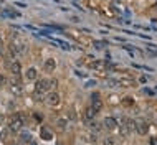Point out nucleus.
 <instances>
[{
	"label": "nucleus",
	"instance_id": "f257e3e1",
	"mask_svg": "<svg viewBox=\"0 0 157 145\" xmlns=\"http://www.w3.org/2000/svg\"><path fill=\"white\" fill-rule=\"evenodd\" d=\"M25 125V114L23 112H17L10 117L8 121V130L10 132H20Z\"/></svg>",
	"mask_w": 157,
	"mask_h": 145
},
{
	"label": "nucleus",
	"instance_id": "f03ea898",
	"mask_svg": "<svg viewBox=\"0 0 157 145\" xmlns=\"http://www.w3.org/2000/svg\"><path fill=\"white\" fill-rule=\"evenodd\" d=\"M52 87V84H50V79H40L36 83V86H35V99L36 101H43V94L48 89Z\"/></svg>",
	"mask_w": 157,
	"mask_h": 145
},
{
	"label": "nucleus",
	"instance_id": "7ed1b4c3",
	"mask_svg": "<svg viewBox=\"0 0 157 145\" xmlns=\"http://www.w3.org/2000/svg\"><path fill=\"white\" fill-rule=\"evenodd\" d=\"M15 76V81L12 79V83H10V91H12V94L13 96H22L23 94V87H22V84H20V79H18V76L13 74Z\"/></svg>",
	"mask_w": 157,
	"mask_h": 145
},
{
	"label": "nucleus",
	"instance_id": "20e7f679",
	"mask_svg": "<svg viewBox=\"0 0 157 145\" xmlns=\"http://www.w3.org/2000/svg\"><path fill=\"white\" fill-rule=\"evenodd\" d=\"M43 101H45L46 106H50V107H55V106L60 104V96H58L56 92H48V94L43 97Z\"/></svg>",
	"mask_w": 157,
	"mask_h": 145
},
{
	"label": "nucleus",
	"instance_id": "39448f33",
	"mask_svg": "<svg viewBox=\"0 0 157 145\" xmlns=\"http://www.w3.org/2000/svg\"><path fill=\"white\" fill-rule=\"evenodd\" d=\"M91 107L96 110V112H99L101 109H103V102L99 99V92H94V94H91Z\"/></svg>",
	"mask_w": 157,
	"mask_h": 145
},
{
	"label": "nucleus",
	"instance_id": "423d86ee",
	"mask_svg": "<svg viewBox=\"0 0 157 145\" xmlns=\"http://www.w3.org/2000/svg\"><path fill=\"white\" fill-rule=\"evenodd\" d=\"M136 130H137L139 135H146L147 130H149V127H147V122L144 121V119H139V121L136 122Z\"/></svg>",
	"mask_w": 157,
	"mask_h": 145
},
{
	"label": "nucleus",
	"instance_id": "0eeeda50",
	"mask_svg": "<svg viewBox=\"0 0 157 145\" xmlns=\"http://www.w3.org/2000/svg\"><path fill=\"white\" fill-rule=\"evenodd\" d=\"M103 125L106 130H116L117 129V121L114 117H106L103 121Z\"/></svg>",
	"mask_w": 157,
	"mask_h": 145
},
{
	"label": "nucleus",
	"instance_id": "6e6552de",
	"mask_svg": "<svg viewBox=\"0 0 157 145\" xmlns=\"http://www.w3.org/2000/svg\"><path fill=\"white\" fill-rule=\"evenodd\" d=\"M5 65H7L8 69H10L12 74H17V76H18V74H20V71H22V66H20V63H17V61H12V63H10V61H7Z\"/></svg>",
	"mask_w": 157,
	"mask_h": 145
},
{
	"label": "nucleus",
	"instance_id": "1a4fd4ad",
	"mask_svg": "<svg viewBox=\"0 0 157 145\" xmlns=\"http://www.w3.org/2000/svg\"><path fill=\"white\" fill-rule=\"evenodd\" d=\"M55 68H56V61H55L53 58H46L45 63H43V69H45L46 72H53Z\"/></svg>",
	"mask_w": 157,
	"mask_h": 145
},
{
	"label": "nucleus",
	"instance_id": "9d476101",
	"mask_svg": "<svg viewBox=\"0 0 157 145\" xmlns=\"http://www.w3.org/2000/svg\"><path fill=\"white\" fill-rule=\"evenodd\" d=\"M20 142L25 143V145H27L28 142H32V134H30V132H28V130H22V132H20Z\"/></svg>",
	"mask_w": 157,
	"mask_h": 145
},
{
	"label": "nucleus",
	"instance_id": "9b49d317",
	"mask_svg": "<svg viewBox=\"0 0 157 145\" xmlns=\"http://www.w3.org/2000/svg\"><path fill=\"white\" fill-rule=\"evenodd\" d=\"M25 78H27V81H35L38 78V72L35 68H30V69H27V72H25Z\"/></svg>",
	"mask_w": 157,
	"mask_h": 145
},
{
	"label": "nucleus",
	"instance_id": "f8f14e48",
	"mask_svg": "<svg viewBox=\"0 0 157 145\" xmlns=\"http://www.w3.org/2000/svg\"><path fill=\"white\" fill-rule=\"evenodd\" d=\"M40 135H41V139H45V140H52L53 139V134L46 129V127H41L40 129Z\"/></svg>",
	"mask_w": 157,
	"mask_h": 145
},
{
	"label": "nucleus",
	"instance_id": "ddd939ff",
	"mask_svg": "<svg viewBox=\"0 0 157 145\" xmlns=\"http://www.w3.org/2000/svg\"><path fill=\"white\" fill-rule=\"evenodd\" d=\"M96 110L93 109V107H88L86 109V112H84V117H86V121H91V119H94L96 117Z\"/></svg>",
	"mask_w": 157,
	"mask_h": 145
},
{
	"label": "nucleus",
	"instance_id": "4468645a",
	"mask_svg": "<svg viewBox=\"0 0 157 145\" xmlns=\"http://www.w3.org/2000/svg\"><path fill=\"white\" fill-rule=\"evenodd\" d=\"M56 125H58V129H60V130H65L66 125H68V119L66 117H60L56 121Z\"/></svg>",
	"mask_w": 157,
	"mask_h": 145
},
{
	"label": "nucleus",
	"instance_id": "2eb2a0df",
	"mask_svg": "<svg viewBox=\"0 0 157 145\" xmlns=\"http://www.w3.org/2000/svg\"><path fill=\"white\" fill-rule=\"evenodd\" d=\"M119 86L131 87V86H134V81L132 79H119Z\"/></svg>",
	"mask_w": 157,
	"mask_h": 145
},
{
	"label": "nucleus",
	"instance_id": "dca6fc26",
	"mask_svg": "<svg viewBox=\"0 0 157 145\" xmlns=\"http://www.w3.org/2000/svg\"><path fill=\"white\" fill-rule=\"evenodd\" d=\"M91 68H93V69H98V71H103L104 69V63L103 61H94L91 65Z\"/></svg>",
	"mask_w": 157,
	"mask_h": 145
},
{
	"label": "nucleus",
	"instance_id": "f3484780",
	"mask_svg": "<svg viewBox=\"0 0 157 145\" xmlns=\"http://www.w3.org/2000/svg\"><path fill=\"white\" fill-rule=\"evenodd\" d=\"M106 86L108 87H117L119 86V81L117 79H106Z\"/></svg>",
	"mask_w": 157,
	"mask_h": 145
},
{
	"label": "nucleus",
	"instance_id": "a211bd4d",
	"mask_svg": "<svg viewBox=\"0 0 157 145\" xmlns=\"http://www.w3.org/2000/svg\"><path fill=\"white\" fill-rule=\"evenodd\" d=\"M8 132H10V130H8V127H7V129H2V130H0V139L5 140L7 135H8Z\"/></svg>",
	"mask_w": 157,
	"mask_h": 145
},
{
	"label": "nucleus",
	"instance_id": "6ab92c4d",
	"mask_svg": "<svg viewBox=\"0 0 157 145\" xmlns=\"http://www.w3.org/2000/svg\"><path fill=\"white\" fill-rule=\"evenodd\" d=\"M104 145H116V140L113 137H106L104 139Z\"/></svg>",
	"mask_w": 157,
	"mask_h": 145
},
{
	"label": "nucleus",
	"instance_id": "aec40b11",
	"mask_svg": "<svg viewBox=\"0 0 157 145\" xmlns=\"http://www.w3.org/2000/svg\"><path fill=\"white\" fill-rule=\"evenodd\" d=\"M106 45H108V43H106V41H94V46H96V48L98 50H101V48H104V46Z\"/></svg>",
	"mask_w": 157,
	"mask_h": 145
},
{
	"label": "nucleus",
	"instance_id": "412c9836",
	"mask_svg": "<svg viewBox=\"0 0 157 145\" xmlns=\"http://www.w3.org/2000/svg\"><path fill=\"white\" fill-rule=\"evenodd\" d=\"M132 102H134V101H131V97H124V101H122V104H124V106H131Z\"/></svg>",
	"mask_w": 157,
	"mask_h": 145
},
{
	"label": "nucleus",
	"instance_id": "4be33fe9",
	"mask_svg": "<svg viewBox=\"0 0 157 145\" xmlns=\"http://www.w3.org/2000/svg\"><path fill=\"white\" fill-rule=\"evenodd\" d=\"M94 84H96V81H88V83L84 84V87H93Z\"/></svg>",
	"mask_w": 157,
	"mask_h": 145
},
{
	"label": "nucleus",
	"instance_id": "5701e85b",
	"mask_svg": "<svg viewBox=\"0 0 157 145\" xmlns=\"http://www.w3.org/2000/svg\"><path fill=\"white\" fill-rule=\"evenodd\" d=\"M142 91L146 92V94H149V96H152V94H154V91H151V89H147V87H144Z\"/></svg>",
	"mask_w": 157,
	"mask_h": 145
},
{
	"label": "nucleus",
	"instance_id": "b1692460",
	"mask_svg": "<svg viewBox=\"0 0 157 145\" xmlns=\"http://www.w3.org/2000/svg\"><path fill=\"white\" fill-rule=\"evenodd\" d=\"M40 33H41L43 36H50V33H52V32H46V30H40Z\"/></svg>",
	"mask_w": 157,
	"mask_h": 145
},
{
	"label": "nucleus",
	"instance_id": "393cba45",
	"mask_svg": "<svg viewBox=\"0 0 157 145\" xmlns=\"http://www.w3.org/2000/svg\"><path fill=\"white\" fill-rule=\"evenodd\" d=\"M50 84H52V87H56L58 81H56V79H50Z\"/></svg>",
	"mask_w": 157,
	"mask_h": 145
},
{
	"label": "nucleus",
	"instance_id": "a878e982",
	"mask_svg": "<svg viewBox=\"0 0 157 145\" xmlns=\"http://www.w3.org/2000/svg\"><path fill=\"white\" fill-rule=\"evenodd\" d=\"M33 116H35V119H36V121H41V119H43V117H41V114H33Z\"/></svg>",
	"mask_w": 157,
	"mask_h": 145
},
{
	"label": "nucleus",
	"instance_id": "bb28decb",
	"mask_svg": "<svg viewBox=\"0 0 157 145\" xmlns=\"http://www.w3.org/2000/svg\"><path fill=\"white\" fill-rule=\"evenodd\" d=\"M151 145H157V137H152L151 139Z\"/></svg>",
	"mask_w": 157,
	"mask_h": 145
},
{
	"label": "nucleus",
	"instance_id": "cd10ccee",
	"mask_svg": "<svg viewBox=\"0 0 157 145\" xmlns=\"http://www.w3.org/2000/svg\"><path fill=\"white\" fill-rule=\"evenodd\" d=\"M2 53H3V41L0 40V54H2Z\"/></svg>",
	"mask_w": 157,
	"mask_h": 145
},
{
	"label": "nucleus",
	"instance_id": "c85d7f7f",
	"mask_svg": "<svg viewBox=\"0 0 157 145\" xmlns=\"http://www.w3.org/2000/svg\"><path fill=\"white\" fill-rule=\"evenodd\" d=\"M17 7H20V8H25L27 5H25V3H20V2H18V3H17Z\"/></svg>",
	"mask_w": 157,
	"mask_h": 145
},
{
	"label": "nucleus",
	"instance_id": "c756f323",
	"mask_svg": "<svg viewBox=\"0 0 157 145\" xmlns=\"http://www.w3.org/2000/svg\"><path fill=\"white\" fill-rule=\"evenodd\" d=\"M27 145H36V143H35V142H28Z\"/></svg>",
	"mask_w": 157,
	"mask_h": 145
},
{
	"label": "nucleus",
	"instance_id": "7c9ffc66",
	"mask_svg": "<svg viewBox=\"0 0 157 145\" xmlns=\"http://www.w3.org/2000/svg\"><path fill=\"white\" fill-rule=\"evenodd\" d=\"M7 145H18V143H7Z\"/></svg>",
	"mask_w": 157,
	"mask_h": 145
}]
</instances>
